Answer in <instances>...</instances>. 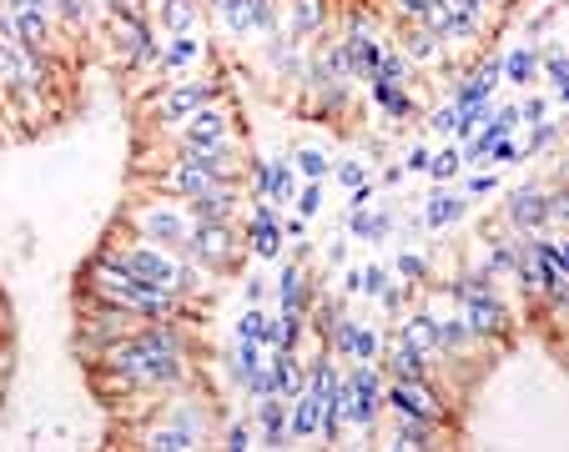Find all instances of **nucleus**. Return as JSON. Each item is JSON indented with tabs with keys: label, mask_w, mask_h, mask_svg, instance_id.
<instances>
[{
	"label": "nucleus",
	"mask_w": 569,
	"mask_h": 452,
	"mask_svg": "<svg viewBox=\"0 0 569 452\" xmlns=\"http://www.w3.org/2000/svg\"><path fill=\"white\" fill-rule=\"evenodd\" d=\"M343 412H348L358 427H373V418H378V372H373L368 362L343 382Z\"/></svg>",
	"instance_id": "2"
},
{
	"label": "nucleus",
	"mask_w": 569,
	"mask_h": 452,
	"mask_svg": "<svg viewBox=\"0 0 569 452\" xmlns=\"http://www.w3.org/2000/svg\"><path fill=\"white\" fill-rule=\"evenodd\" d=\"M51 0H11V11H45Z\"/></svg>",
	"instance_id": "50"
},
{
	"label": "nucleus",
	"mask_w": 569,
	"mask_h": 452,
	"mask_svg": "<svg viewBox=\"0 0 569 452\" xmlns=\"http://www.w3.org/2000/svg\"><path fill=\"white\" fill-rule=\"evenodd\" d=\"M348 226H353V237H363V241H384L394 221H388V216H373L368 206H363V211H353V216H348Z\"/></svg>",
	"instance_id": "22"
},
{
	"label": "nucleus",
	"mask_w": 569,
	"mask_h": 452,
	"mask_svg": "<svg viewBox=\"0 0 569 452\" xmlns=\"http://www.w3.org/2000/svg\"><path fill=\"white\" fill-rule=\"evenodd\" d=\"M297 206H303V216H313V211H318V206H323V186L313 182V186H307L303 196H297Z\"/></svg>",
	"instance_id": "41"
},
{
	"label": "nucleus",
	"mask_w": 569,
	"mask_h": 452,
	"mask_svg": "<svg viewBox=\"0 0 569 452\" xmlns=\"http://www.w3.org/2000/svg\"><path fill=\"white\" fill-rule=\"evenodd\" d=\"M267 201H293V166L287 162H267Z\"/></svg>",
	"instance_id": "24"
},
{
	"label": "nucleus",
	"mask_w": 569,
	"mask_h": 452,
	"mask_svg": "<svg viewBox=\"0 0 569 452\" xmlns=\"http://www.w3.org/2000/svg\"><path fill=\"white\" fill-rule=\"evenodd\" d=\"M21 55L15 51H5V45H0V81H21Z\"/></svg>",
	"instance_id": "39"
},
{
	"label": "nucleus",
	"mask_w": 569,
	"mask_h": 452,
	"mask_svg": "<svg viewBox=\"0 0 569 452\" xmlns=\"http://www.w3.org/2000/svg\"><path fill=\"white\" fill-rule=\"evenodd\" d=\"M232 201H237V196L217 182V186H207L202 196H192V216H197V221H227Z\"/></svg>",
	"instance_id": "11"
},
{
	"label": "nucleus",
	"mask_w": 569,
	"mask_h": 452,
	"mask_svg": "<svg viewBox=\"0 0 569 452\" xmlns=\"http://www.w3.org/2000/svg\"><path fill=\"white\" fill-rule=\"evenodd\" d=\"M267 372H273V392L277 398H293L297 388H303V377H297V362L287 347H273V357H267Z\"/></svg>",
	"instance_id": "10"
},
{
	"label": "nucleus",
	"mask_w": 569,
	"mask_h": 452,
	"mask_svg": "<svg viewBox=\"0 0 569 452\" xmlns=\"http://www.w3.org/2000/svg\"><path fill=\"white\" fill-rule=\"evenodd\" d=\"M408 55H418V61H434V55H438V35H434V31H408Z\"/></svg>",
	"instance_id": "31"
},
{
	"label": "nucleus",
	"mask_w": 569,
	"mask_h": 452,
	"mask_svg": "<svg viewBox=\"0 0 569 452\" xmlns=\"http://www.w3.org/2000/svg\"><path fill=\"white\" fill-rule=\"evenodd\" d=\"M388 408H394L398 418H408V422H438L424 377H418V382H394V388H388Z\"/></svg>",
	"instance_id": "5"
},
{
	"label": "nucleus",
	"mask_w": 569,
	"mask_h": 452,
	"mask_svg": "<svg viewBox=\"0 0 569 452\" xmlns=\"http://www.w3.org/2000/svg\"><path fill=\"white\" fill-rule=\"evenodd\" d=\"M207 101H212V86H182L156 106V121H186V116H197V106H207Z\"/></svg>",
	"instance_id": "6"
},
{
	"label": "nucleus",
	"mask_w": 569,
	"mask_h": 452,
	"mask_svg": "<svg viewBox=\"0 0 569 452\" xmlns=\"http://www.w3.org/2000/svg\"><path fill=\"white\" fill-rule=\"evenodd\" d=\"M172 186H176V192H186V196H202L207 186H217V176H212L207 166H197V162H182L172 172Z\"/></svg>",
	"instance_id": "18"
},
{
	"label": "nucleus",
	"mask_w": 569,
	"mask_h": 452,
	"mask_svg": "<svg viewBox=\"0 0 569 452\" xmlns=\"http://www.w3.org/2000/svg\"><path fill=\"white\" fill-rule=\"evenodd\" d=\"M247 442H252V437H247V427H232V432H227V447H232V452H242Z\"/></svg>",
	"instance_id": "45"
},
{
	"label": "nucleus",
	"mask_w": 569,
	"mask_h": 452,
	"mask_svg": "<svg viewBox=\"0 0 569 452\" xmlns=\"http://www.w3.org/2000/svg\"><path fill=\"white\" fill-rule=\"evenodd\" d=\"M11 31L21 35L25 51H45V11H15L11 15Z\"/></svg>",
	"instance_id": "15"
},
{
	"label": "nucleus",
	"mask_w": 569,
	"mask_h": 452,
	"mask_svg": "<svg viewBox=\"0 0 569 452\" xmlns=\"http://www.w3.org/2000/svg\"><path fill=\"white\" fill-rule=\"evenodd\" d=\"M106 5H111V11H121V5H126V0H106Z\"/></svg>",
	"instance_id": "51"
},
{
	"label": "nucleus",
	"mask_w": 569,
	"mask_h": 452,
	"mask_svg": "<svg viewBox=\"0 0 569 452\" xmlns=\"http://www.w3.org/2000/svg\"><path fill=\"white\" fill-rule=\"evenodd\" d=\"M428 5H434V0H398V11H404V15H414V21L428 11Z\"/></svg>",
	"instance_id": "43"
},
{
	"label": "nucleus",
	"mask_w": 569,
	"mask_h": 452,
	"mask_svg": "<svg viewBox=\"0 0 569 452\" xmlns=\"http://www.w3.org/2000/svg\"><path fill=\"white\" fill-rule=\"evenodd\" d=\"M297 166H303L313 182H323V176H328V156H323V151H297Z\"/></svg>",
	"instance_id": "36"
},
{
	"label": "nucleus",
	"mask_w": 569,
	"mask_h": 452,
	"mask_svg": "<svg viewBox=\"0 0 569 452\" xmlns=\"http://www.w3.org/2000/svg\"><path fill=\"white\" fill-rule=\"evenodd\" d=\"M257 367H263V342H237V357H232V372H237V382H247Z\"/></svg>",
	"instance_id": "26"
},
{
	"label": "nucleus",
	"mask_w": 569,
	"mask_h": 452,
	"mask_svg": "<svg viewBox=\"0 0 569 452\" xmlns=\"http://www.w3.org/2000/svg\"><path fill=\"white\" fill-rule=\"evenodd\" d=\"M217 5H222V11H227V5H237V0H217Z\"/></svg>",
	"instance_id": "52"
},
{
	"label": "nucleus",
	"mask_w": 569,
	"mask_h": 452,
	"mask_svg": "<svg viewBox=\"0 0 569 452\" xmlns=\"http://www.w3.org/2000/svg\"><path fill=\"white\" fill-rule=\"evenodd\" d=\"M142 226H146L152 241H186V221L176 211H166V206H152V211L142 216Z\"/></svg>",
	"instance_id": "13"
},
{
	"label": "nucleus",
	"mask_w": 569,
	"mask_h": 452,
	"mask_svg": "<svg viewBox=\"0 0 569 452\" xmlns=\"http://www.w3.org/2000/svg\"><path fill=\"white\" fill-rule=\"evenodd\" d=\"M287 402H277V392L273 398H263V442L267 447H287Z\"/></svg>",
	"instance_id": "16"
},
{
	"label": "nucleus",
	"mask_w": 569,
	"mask_h": 452,
	"mask_svg": "<svg viewBox=\"0 0 569 452\" xmlns=\"http://www.w3.org/2000/svg\"><path fill=\"white\" fill-rule=\"evenodd\" d=\"M404 342H414L418 352H434V347H438V322H434V317H408V322H404Z\"/></svg>",
	"instance_id": "23"
},
{
	"label": "nucleus",
	"mask_w": 569,
	"mask_h": 452,
	"mask_svg": "<svg viewBox=\"0 0 569 452\" xmlns=\"http://www.w3.org/2000/svg\"><path fill=\"white\" fill-rule=\"evenodd\" d=\"M263 327H267V317L257 312V307H247L242 322H237V342H263Z\"/></svg>",
	"instance_id": "29"
},
{
	"label": "nucleus",
	"mask_w": 569,
	"mask_h": 452,
	"mask_svg": "<svg viewBox=\"0 0 569 452\" xmlns=\"http://www.w3.org/2000/svg\"><path fill=\"white\" fill-rule=\"evenodd\" d=\"M534 65H539V51H534V45H519V51L509 55L504 65H499V75L509 81V86H529V75H534Z\"/></svg>",
	"instance_id": "17"
},
{
	"label": "nucleus",
	"mask_w": 569,
	"mask_h": 452,
	"mask_svg": "<svg viewBox=\"0 0 569 452\" xmlns=\"http://www.w3.org/2000/svg\"><path fill=\"white\" fill-rule=\"evenodd\" d=\"M227 141V121L217 116V111H197L192 116V126H186V151H212Z\"/></svg>",
	"instance_id": "8"
},
{
	"label": "nucleus",
	"mask_w": 569,
	"mask_h": 452,
	"mask_svg": "<svg viewBox=\"0 0 569 452\" xmlns=\"http://www.w3.org/2000/svg\"><path fill=\"white\" fill-rule=\"evenodd\" d=\"M101 267L126 271V277L146 281V287H166V291H172V281H176V267L166 257H156V251H111V257H101Z\"/></svg>",
	"instance_id": "1"
},
{
	"label": "nucleus",
	"mask_w": 569,
	"mask_h": 452,
	"mask_svg": "<svg viewBox=\"0 0 569 452\" xmlns=\"http://www.w3.org/2000/svg\"><path fill=\"white\" fill-rule=\"evenodd\" d=\"M252 251L257 257H277L283 251V226H277L273 206H257L252 211Z\"/></svg>",
	"instance_id": "9"
},
{
	"label": "nucleus",
	"mask_w": 569,
	"mask_h": 452,
	"mask_svg": "<svg viewBox=\"0 0 569 452\" xmlns=\"http://www.w3.org/2000/svg\"><path fill=\"white\" fill-rule=\"evenodd\" d=\"M459 216H464V201H459V196H444V192H438L434 201H428L424 221H428V226H449V221H459Z\"/></svg>",
	"instance_id": "25"
},
{
	"label": "nucleus",
	"mask_w": 569,
	"mask_h": 452,
	"mask_svg": "<svg viewBox=\"0 0 569 452\" xmlns=\"http://www.w3.org/2000/svg\"><path fill=\"white\" fill-rule=\"evenodd\" d=\"M544 116V101H524V106H519V121H539Z\"/></svg>",
	"instance_id": "44"
},
{
	"label": "nucleus",
	"mask_w": 569,
	"mask_h": 452,
	"mask_svg": "<svg viewBox=\"0 0 569 452\" xmlns=\"http://www.w3.org/2000/svg\"><path fill=\"white\" fill-rule=\"evenodd\" d=\"M348 287H353V291H368V297H378V291L388 287V271H384V267H368V271H348Z\"/></svg>",
	"instance_id": "28"
},
{
	"label": "nucleus",
	"mask_w": 569,
	"mask_h": 452,
	"mask_svg": "<svg viewBox=\"0 0 569 452\" xmlns=\"http://www.w3.org/2000/svg\"><path fill=\"white\" fill-rule=\"evenodd\" d=\"M61 11H66V21H81V15H86V5H81V0H61Z\"/></svg>",
	"instance_id": "48"
},
{
	"label": "nucleus",
	"mask_w": 569,
	"mask_h": 452,
	"mask_svg": "<svg viewBox=\"0 0 569 452\" xmlns=\"http://www.w3.org/2000/svg\"><path fill=\"white\" fill-rule=\"evenodd\" d=\"M156 15H162L166 31L186 35V31H192V21H197V5H192V0H162V5H156Z\"/></svg>",
	"instance_id": "20"
},
{
	"label": "nucleus",
	"mask_w": 569,
	"mask_h": 452,
	"mask_svg": "<svg viewBox=\"0 0 569 452\" xmlns=\"http://www.w3.org/2000/svg\"><path fill=\"white\" fill-rule=\"evenodd\" d=\"M469 337H474V332L464 327V317H454V322H438V347H454V352H459Z\"/></svg>",
	"instance_id": "30"
},
{
	"label": "nucleus",
	"mask_w": 569,
	"mask_h": 452,
	"mask_svg": "<svg viewBox=\"0 0 569 452\" xmlns=\"http://www.w3.org/2000/svg\"><path fill=\"white\" fill-rule=\"evenodd\" d=\"M338 182H343V186H363V182H368V172H363L358 162H343V166H338Z\"/></svg>",
	"instance_id": "40"
},
{
	"label": "nucleus",
	"mask_w": 569,
	"mask_h": 452,
	"mask_svg": "<svg viewBox=\"0 0 569 452\" xmlns=\"http://www.w3.org/2000/svg\"><path fill=\"white\" fill-rule=\"evenodd\" d=\"M338 322H343V307H338V301H323V307H318V322H313L323 342L333 337V327H338Z\"/></svg>",
	"instance_id": "35"
},
{
	"label": "nucleus",
	"mask_w": 569,
	"mask_h": 452,
	"mask_svg": "<svg viewBox=\"0 0 569 452\" xmlns=\"http://www.w3.org/2000/svg\"><path fill=\"white\" fill-rule=\"evenodd\" d=\"M454 121H459V111L444 106V111H434V121H428V126H434V131H454Z\"/></svg>",
	"instance_id": "42"
},
{
	"label": "nucleus",
	"mask_w": 569,
	"mask_h": 452,
	"mask_svg": "<svg viewBox=\"0 0 569 452\" xmlns=\"http://www.w3.org/2000/svg\"><path fill=\"white\" fill-rule=\"evenodd\" d=\"M549 81H554V96H569V65H564V55L559 51H549Z\"/></svg>",
	"instance_id": "34"
},
{
	"label": "nucleus",
	"mask_w": 569,
	"mask_h": 452,
	"mask_svg": "<svg viewBox=\"0 0 569 452\" xmlns=\"http://www.w3.org/2000/svg\"><path fill=\"white\" fill-rule=\"evenodd\" d=\"M408 166H414V172H424V166H428V151L414 146V151H408Z\"/></svg>",
	"instance_id": "49"
},
{
	"label": "nucleus",
	"mask_w": 569,
	"mask_h": 452,
	"mask_svg": "<svg viewBox=\"0 0 569 452\" xmlns=\"http://www.w3.org/2000/svg\"><path fill=\"white\" fill-rule=\"evenodd\" d=\"M186 251L197 261H207V267H222L232 257V231L222 221H202L197 231H186Z\"/></svg>",
	"instance_id": "3"
},
{
	"label": "nucleus",
	"mask_w": 569,
	"mask_h": 452,
	"mask_svg": "<svg viewBox=\"0 0 569 452\" xmlns=\"http://www.w3.org/2000/svg\"><path fill=\"white\" fill-rule=\"evenodd\" d=\"M494 86H499V65H484V71L479 75H474V81H469V86H464L459 91V96H454V111H464V106H474V101H484V96H489V91Z\"/></svg>",
	"instance_id": "19"
},
{
	"label": "nucleus",
	"mask_w": 569,
	"mask_h": 452,
	"mask_svg": "<svg viewBox=\"0 0 569 452\" xmlns=\"http://www.w3.org/2000/svg\"><path fill=\"white\" fill-rule=\"evenodd\" d=\"M277 297H283V307H293V312H303V277H297V267H283V277H277Z\"/></svg>",
	"instance_id": "27"
},
{
	"label": "nucleus",
	"mask_w": 569,
	"mask_h": 452,
	"mask_svg": "<svg viewBox=\"0 0 569 452\" xmlns=\"http://www.w3.org/2000/svg\"><path fill=\"white\" fill-rule=\"evenodd\" d=\"M549 141H554V126H539V131H534V136H529V146H534V151H539V146H549Z\"/></svg>",
	"instance_id": "46"
},
{
	"label": "nucleus",
	"mask_w": 569,
	"mask_h": 452,
	"mask_svg": "<svg viewBox=\"0 0 569 452\" xmlns=\"http://www.w3.org/2000/svg\"><path fill=\"white\" fill-rule=\"evenodd\" d=\"M388 372H394L398 382H418V377H424V352L398 337V342L388 347Z\"/></svg>",
	"instance_id": "12"
},
{
	"label": "nucleus",
	"mask_w": 569,
	"mask_h": 452,
	"mask_svg": "<svg viewBox=\"0 0 569 452\" xmlns=\"http://www.w3.org/2000/svg\"><path fill=\"white\" fill-rule=\"evenodd\" d=\"M509 221L519 226V231H534V226H544L549 221V196H539V192H514V201H509Z\"/></svg>",
	"instance_id": "7"
},
{
	"label": "nucleus",
	"mask_w": 569,
	"mask_h": 452,
	"mask_svg": "<svg viewBox=\"0 0 569 452\" xmlns=\"http://www.w3.org/2000/svg\"><path fill=\"white\" fill-rule=\"evenodd\" d=\"M197 55V41H186V35H176L172 45H166V55H162V65H186Z\"/></svg>",
	"instance_id": "33"
},
{
	"label": "nucleus",
	"mask_w": 569,
	"mask_h": 452,
	"mask_svg": "<svg viewBox=\"0 0 569 452\" xmlns=\"http://www.w3.org/2000/svg\"><path fill=\"white\" fill-rule=\"evenodd\" d=\"M484 192H494V176H474L469 182V196H484Z\"/></svg>",
	"instance_id": "47"
},
{
	"label": "nucleus",
	"mask_w": 569,
	"mask_h": 452,
	"mask_svg": "<svg viewBox=\"0 0 569 452\" xmlns=\"http://www.w3.org/2000/svg\"><path fill=\"white\" fill-rule=\"evenodd\" d=\"M424 257H414V251H404V257H398V277H408V281H424Z\"/></svg>",
	"instance_id": "38"
},
{
	"label": "nucleus",
	"mask_w": 569,
	"mask_h": 452,
	"mask_svg": "<svg viewBox=\"0 0 569 452\" xmlns=\"http://www.w3.org/2000/svg\"><path fill=\"white\" fill-rule=\"evenodd\" d=\"M197 427L186 422V427H162V432H152V442L146 447H162V452H186V447H197Z\"/></svg>",
	"instance_id": "21"
},
{
	"label": "nucleus",
	"mask_w": 569,
	"mask_h": 452,
	"mask_svg": "<svg viewBox=\"0 0 569 452\" xmlns=\"http://www.w3.org/2000/svg\"><path fill=\"white\" fill-rule=\"evenodd\" d=\"M459 151H444V156H428V166H424V172H434V182H449V176L454 172H459Z\"/></svg>",
	"instance_id": "32"
},
{
	"label": "nucleus",
	"mask_w": 569,
	"mask_h": 452,
	"mask_svg": "<svg viewBox=\"0 0 569 452\" xmlns=\"http://www.w3.org/2000/svg\"><path fill=\"white\" fill-rule=\"evenodd\" d=\"M504 307L494 291H474V297H464V327H469L474 337H499L504 332Z\"/></svg>",
	"instance_id": "4"
},
{
	"label": "nucleus",
	"mask_w": 569,
	"mask_h": 452,
	"mask_svg": "<svg viewBox=\"0 0 569 452\" xmlns=\"http://www.w3.org/2000/svg\"><path fill=\"white\" fill-rule=\"evenodd\" d=\"M297 337H303V312H293V307H283V317L263 327V347H287L293 352Z\"/></svg>",
	"instance_id": "14"
},
{
	"label": "nucleus",
	"mask_w": 569,
	"mask_h": 452,
	"mask_svg": "<svg viewBox=\"0 0 569 452\" xmlns=\"http://www.w3.org/2000/svg\"><path fill=\"white\" fill-rule=\"evenodd\" d=\"M297 25H303V31H318V25H323V5H318V0H297Z\"/></svg>",
	"instance_id": "37"
}]
</instances>
